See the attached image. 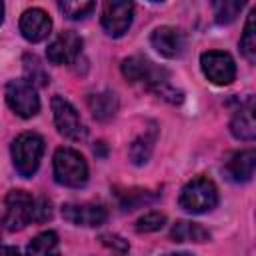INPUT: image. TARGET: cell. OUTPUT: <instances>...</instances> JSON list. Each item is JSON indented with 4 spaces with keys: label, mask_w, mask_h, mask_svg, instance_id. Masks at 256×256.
<instances>
[{
    "label": "cell",
    "mask_w": 256,
    "mask_h": 256,
    "mask_svg": "<svg viewBox=\"0 0 256 256\" xmlns=\"http://www.w3.org/2000/svg\"><path fill=\"white\" fill-rule=\"evenodd\" d=\"M122 76L128 82L134 84H142L148 90L156 92L160 98L172 102V104H180L182 102V92L176 90L170 84V74L166 68L154 64L152 60L144 58V56H130L122 60Z\"/></svg>",
    "instance_id": "obj_1"
},
{
    "label": "cell",
    "mask_w": 256,
    "mask_h": 256,
    "mask_svg": "<svg viewBox=\"0 0 256 256\" xmlns=\"http://www.w3.org/2000/svg\"><path fill=\"white\" fill-rule=\"evenodd\" d=\"M178 204L182 210H186L190 214L210 212L218 204V188L206 176L192 178L190 182H186L182 186L180 196H178Z\"/></svg>",
    "instance_id": "obj_2"
},
{
    "label": "cell",
    "mask_w": 256,
    "mask_h": 256,
    "mask_svg": "<svg viewBox=\"0 0 256 256\" xmlns=\"http://www.w3.org/2000/svg\"><path fill=\"white\" fill-rule=\"evenodd\" d=\"M54 178L58 184L68 188H82L88 182V164L84 156L74 148H58L54 152Z\"/></svg>",
    "instance_id": "obj_3"
},
{
    "label": "cell",
    "mask_w": 256,
    "mask_h": 256,
    "mask_svg": "<svg viewBox=\"0 0 256 256\" xmlns=\"http://www.w3.org/2000/svg\"><path fill=\"white\" fill-rule=\"evenodd\" d=\"M12 164L16 172L24 178L36 174L42 154H44V138L36 132H24L12 142Z\"/></svg>",
    "instance_id": "obj_4"
},
{
    "label": "cell",
    "mask_w": 256,
    "mask_h": 256,
    "mask_svg": "<svg viewBox=\"0 0 256 256\" xmlns=\"http://www.w3.org/2000/svg\"><path fill=\"white\" fill-rule=\"evenodd\" d=\"M202 74L216 86H228L236 78V62L228 52L208 50L200 56Z\"/></svg>",
    "instance_id": "obj_5"
},
{
    "label": "cell",
    "mask_w": 256,
    "mask_h": 256,
    "mask_svg": "<svg viewBox=\"0 0 256 256\" xmlns=\"http://www.w3.org/2000/svg\"><path fill=\"white\" fill-rule=\"evenodd\" d=\"M52 116H54V124L58 128V132L64 138L70 140H82L86 138V128L82 124V118L78 114V110L64 98V96H52Z\"/></svg>",
    "instance_id": "obj_6"
},
{
    "label": "cell",
    "mask_w": 256,
    "mask_h": 256,
    "mask_svg": "<svg viewBox=\"0 0 256 256\" xmlns=\"http://www.w3.org/2000/svg\"><path fill=\"white\" fill-rule=\"evenodd\" d=\"M6 102L20 118H32L40 112V98L32 84L26 80H10L6 84Z\"/></svg>",
    "instance_id": "obj_7"
},
{
    "label": "cell",
    "mask_w": 256,
    "mask_h": 256,
    "mask_svg": "<svg viewBox=\"0 0 256 256\" xmlns=\"http://www.w3.org/2000/svg\"><path fill=\"white\" fill-rule=\"evenodd\" d=\"M6 212H4V224L10 232L22 230L32 222L34 212V198L24 190H10L4 200Z\"/></svg>",
    "instance_id": "obj_8"
},
{
    "label": "cell",
    "mask_w": 256,
    "mask_h": 256,
    "mask_svg": "<svg viewBox=\"0 0 256 256\" xmlns=\"http://www.w3.org/2000/svg\"><path fill=\"white\" fill-rule=\"evenodd\" d=\"M134 18V4L126 0H108L102 6V28L106 30L108 36L120 38L128 32L130 24Z\"/></svg>",
    "instance_id": "obj_9"
},
{
    "label": "cell",
    "mask_w": 256,
    "mask_h": 256,
    "mask_svg": "<svg viewBox=\"0 0 256 256\" xmlns=\"http://www.w3.org/2000/svg\"><path fill=\"white\" fill-rule=\"evenodd\" d=\"M80 52H82V38L76 32L66 30L60 32L50 42V46L46 48V58L48 62L62 66V64H72L80 56Z\"/></svg>",
    "instance_id": "obj_10"
},
{
    "label": "cell",
    "mask_w": 256,
    "mask_h": 256,
    "mask_svg": "<svg viewBox=\"0 0 256 256\" xmlns=\"http://www.w3.org/2000/svg\"><path fill=\"white\" fill-rule=\"evenodd\" d=\"M62 216L70 224L86 226V228H96V226L106 222L108 212H106V208L102 204L86 202V204H64L62 206Z\"/></svg>",
    "instance_id": "obj_11"
},
{
    "label": "cell",
    "mask_w": 256,
    "mask_h": 256,
    "mask_svg": "<svg viewBox=\"0 0 256 256\" xmlns=\"http://www.w3.org/2000/svg\"><path fill=\"white\" fill-rule=\"evenodd\" d=\"M52 30V20L42 8H28L20 16V32L28 42H42Z\"/></svg>",
    "instance_id": "obj_12"
},
{
    "label": "cell",
    "mask_w": 256,
    "mask_h": 256,
    "mask_svg": "<svg viewBox=\"0 0 256 256\" xmlns=\"http://www.w3.org/2000/svg\"><path fill=\"white\" fill-rule=\"evenodd\" d=\"M150 44L164 58H178L184 52L186 40H184V34L178 28H174V26H160V28H156L152 32Z\"/></svg>",
    "instance_id": "obj_13"
},
{
    "label": "cell",
    "mask_w": 256,
    "mask_h": 256,
    "mask_svg": "<svg viewBox=\"0 0 256 256\" xmlns=\"http://www.w3.org/2000/svg\"><path fill=\"white\" fill-rule=\"evenodd\" d=\"M230 132L234 138L244 140V142H252L256 138V120H254V102L252 98H248V102L244 106H240L236 110V114L230 120Z\"/></svg>",
    "instance_id": "obj_14"
},
{
    "label": "cell",
    "mask_w": 256,
    "mask_h": 256,
    "mask_svg": "<svg viewBox=\"0 0 256 256\" xmlns=\"http://www.w3.org/2000/svg\"><path fill=\"white\" fill-rule=\"evenodd\" d=\"M256 168V150L246 148L240 152H234L230 160L226 162V172L234 182H248L254 176Z\"/></svg>",
    "instance_id": "obj_15"
},
{
    "label": "cell",
    "mask_w": 256,
    "mask_h": 256,
    "mask_svg": "<svg viewBox=\"0 0 256 256\" xmlns=\"http://www.w3.org/2000/svg\"><path fill=\"white\" fill-rule=\"evenodd\" d=\"M88 108L98 122H108L118 112V96L112 90H98L88 96Z\"/></svg>",
    "instance_id": "obj_16"
},
{
    "label": "cell",
    "mask_w": 256,
    "mask_h": 256,
    "mask_svg": "<svg viewBox=\"0 0 256 256\" xmlns=\"http://www.w3.org/2000/svg\"><path fill=\"white\" fill-rule=\"evenodd\" d=\"M156 138H158V130H156V126L152 124L148 130H144V134H140V136L130 144L128 156H130L132 164L142 166V164H146V162L150 160L152 150H154V144H156Z\"/></svg>",
    "instance_id": "obj_17"
},
{
    "label": "cell",
    "mask_w": 256,
    "mask_h": 256,
    "mask_svg": "<svg viewBox=\"0 0 256 256\" xmlns=\"http://www.w3.org/2000/svg\"><path fill=\"white\" fill-rule=\"evenodd\" d=\"M170 238L174 242H208L210 240V232L204 226L196 224V222L178 220L170 228Z\"/></svg>",
    "instance_id": "obj_18"
},
{
    "label": "cell",
    "mask_w": 256,
    "mask_h": 256,
    "mask_svg": "<svg viewBox=\"0 0 256 256\" xmlns=\"http://www.w3.org/2000/svg\"><path fill=\"white\" fill-rule=\"evenodd\" d=\"M58 234L52 230L40 232L26 246V256H58Z\"/></svg>",
    "instance_id": "obj_19"
},
{
    "label": "cell",
    "mask_w": 256,
    "mask_h": 256,
    "mask_svg": "<svg viewBox=\"0 0 256 256\" xmlns=\"http://www.w3.org/2000/svg\"><path fill=\"white\" fill-rule=\"evenodd\" d=\"M22 64H24V76H26L24 80H26L28 84H32L34 88H36V86H46V84L50 82V78H48V74H46L42 62H40L34 54H24Z\"/></svg>",
    "instance_id": "obj_20"
},
{
    "label": "cell",
    "mask_w": 256,
    "mask_h": 256,
    "mask_svg": "<svg viewBox=\"0 0 256 256\" xmlns=\"http://www.w3.org/2000/svg\"><path fill=\"white\" fill-rule=\"evenodd\" d=\"M240 50L248 62L256 60V10L248 14V20L244 24V32L240 38Z\"/></svg>",
    "instance_id": "obj_21"
},
{
    "label": "cell",
    "mask_w": 256,
    "mask_h": 256,
    "mask_svg": "<svg viewBox=\"0 0 256 256\" xmlns=\"http://www.w3.org/2000/svg\"><path fill=\"white\" fill-rule=\"evenodd\" d=\"M60 12L70 18V20H84L86 16L92 14V10L96 8L94 2H86V0H66V2H58Z\"/></svg>",
    "instance_id": "obj_22"
},
{
    "label": "cell",
    "mask_w": 256,
    "mask_h": 256,
    "mask_svg": "<svg viewBox=\"0 0 256 256\" xmlns=\"http://www.w3.org/2000/svg\"><path fill=\"white\" fill-rule=\"evenodd\" d=\"M214 18L218 24H230L236 20V16L240 14V10L244 8V2L238 0H222V2H214Z\"/></svg>",
    "instance_id": "obj_23"
},
{
    "label": "cell",
    "mask_w": 256,
    "mask_h": 256,
    "mask_svg": "<svg viewBox=\"0 0 256 256\" xmlns=\"http://www.w3.org/2000/svg\"><path fill=\"white\" fill-rule=\"evenodd\" d=\"M166 224V216L162 212H148L136 220L138 232H156Z\"/></svg>",
    "instance_id": "obj_24"
},
{
    "label": "cell",
    "mask_w": 256,
    "mask_h": 256,
    "mask_svg": "<svg viewBox=\"0 0 256 256\" xmlns=\"http://www.w3.org/2000/svg\"><path fill=\"white\" fill-rule=\"evenodd\" d=\"M100 242H102L114 256H128L130 246H128V242H126L122 236H118V234H102V236H100Z\"/></svg>",
    "instance_id": "obj_25"
},
{
    "label": "cell",
    "mask_w": 256,
    "mask_h": 256,
    "mask_svg": "<svg viewBox=\"0 0 256 256\" xmlns=\"http://www.w3.org/2000/svg\"><path fill=\"white\" fill-rule=\"evenodd\" d=\"M52 218V202L46 196L34 198V212H32V222H46Z\"/></svg>",
    "instance_id": "obj_26"
},
{
    "label": "cell",
    "mask_w": 256,
    "mask_h": 256,
    "mask_svg": "<svg viewBox=\"0 0 256 256\" xmlns=\"http://www.w3.org/2000/svg\"><path fill=\"white\" fill-rule=\"evenodd\" d=\"M142 202H148V192L146 190H130L122 196L120 204L124 210H134L136 206H140Z\"/></svg>",
    "instance_id": "obj_27"
},
{
    "label": "cell",
    "mask_w": 256,
    "mask_h": 256,
    "mask_svg": "<svg viewBox=\"0 0 256 256\" xmlns=\"http://www.w3.org/2000/svg\"><path fill=\"white\" fill-rule=\"evenodd\" d=\"M0 256H20L16 246H0Z\"/></svg>",
    "instance_id": "obj_28"
},
{
    "label": "cell",
    "mask_w": 256,
    "mask_h": 256,
    "mask_svg": "<svg viewBox=\"0 0 256 256\" xmlns=\"http://www.w3.org/2000/svg\"><path fill=\"white\" fill-rule=\"evenodd\" d=\"M164 256H192L190 252H170V254H164Z\"/></svg>",
    "instance_id": "obj_29"
},
{
    "label": "cell",
    "mask_w": 256,
    "mask_h": 256,
    "mask_svg": "<svg viewBox=\"0 0 256 256\" xmlns=\"http://www.w3.org/2000/svg\"><path fill=\"white\" fill-rule=\"evenodd\" d=\"M2 20H4V4L0 2V24H2Z\"/></svg>",
    "instance_id": "obj_30"
}]
</instances>
